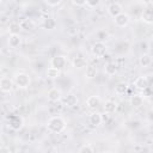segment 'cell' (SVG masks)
Instances as JSON below:
<instances>
[{
	"instance_id": "cell-32",
	"label": "cell",
	"mask_w": 153,
	"mask_h": 153,
	"mask_svg": "<svg viewBox=\"0 0 153 153\" xmlns=\"http://www.w3.org/2000/svg\"><path fill=\"white\" fill-rule=\"evenodd\" d=\"M147 116H148V120H149L151 122H153V110H151V111L148 112V115H147Z\"/></svg>"
},
{
	"instance_id": "cell-14",
	"label": "cell",
	"mask_w": 153,
	"mask_h": 153,
	"mask_svg": "<svg viewBox=\"0 0 153 153\" xmlns=\"http://www.w3.org/2000/svg\"><path fill=\"white\" fill-rule=\"evenodd\" d=\"M23 127V118L14 115L10 118V128L13 130H19Z\"/></svg>"
},
{
	"instance_id": "cell-20",
	"label": "cell",
	"mask_w": 153,
	"mask_h": 153,
	"mask_svg": "<svg viewBox=\"0 0 153 153\" xmlns=\"http://www.w3.org/2000/svg\"><path fill=\"white\" fill-rule=\"evenodd\" d=\"M7 42L11 48H18L22 44V37H20V35H10Z\"/></svg>"
},
{
	"instance_id": "cell-9",
	"label": "cell",
	"mask_w": 153,
	"mask_h": 153,
	"mask_svg": "<svg viewBox=\"0 0 153 153\" xmlns=\"http://www.w3.org/2000/svg\"><path fill=\"white\" fill-rule=\"evenodd\" d=\"M129 23H130V17L126 12H123V13H121L114 18V24L117 27H126Z\"/></svg>"
},
{
	"instance_id": "cell-21",
	"label": "cell",
	"mask_w": 153,
	"mask_h": 153,
	"mask_svg": "<svg viewBox=\"0 0 153 153\" xmlns=\"http://www.w3.org/2000/svg\"><path fill=\"white\" fill-rule=\"evenodd\" d=\"M98 74V69L94 65H87L86 69H85V76L87 79H94Z\"/></svg>"
},
{
	"instance_id": "cell-25",
	"label": "cell",
	"mask_w": 153,
	"mask_h": 153,
	"mask_svg": "<svg viewBox=\"0 0 153 153\" xmlns=\"http://www.w3.org/2000/svg\"><path fill=\"white\" fill-rule=\"evenodd\" d=\"M127 91H128V84L126 82H118L115 86V93L117 96H123L127 93Z\"/></svg>"
},
{
	"instance_id": "cell-7",
	"label": "cell",
	"mask_w": 153,
	"mask_h": 153,
	"mask_svg": "<svg viewBox=\"0 0 153 153\" xmlns=\"http://www.w3.org/2000/svg\"><path fill=\"white\" fill-rule=\"evenodd\" d=\"M50 65H51V67H55V68L62 71L66 67V65H67L66 56H63V55H55L54 57H51Z\"/></svg>"
},
{
	"instance_id": "cell-4",
	"label": "cell",
	"mask_w": 153,
	"mask_h": 153,
	"mask_svg": "<svg viewBox=\"0 0 153 153\" xmlns=\"http://www.w3.org/2000/svg\"><path fill=\"white\" fill-rule=\"evenodd\" d=\"M14 87V81L8 76H2L0 79V90L4 93H11Z\"/></svg>"
},
{
	"instance_id": "cell-23",
	"label": "cell",
	"mask_w": 153,
	"mask_h": 153,
	"mask_svg": "<svg viewBox=\"0 0 153 153\" xmlns=\"http://www.w3.org/2000/svg\"><path fill=\"white\" fill-rule=\"evenodd\" d=\"M19 24L22 26V30H24V31H31L35 29V23L32 22V19H29V18L20 20Z\"/></svg>"
},
{
	"instance_id": "cell-13",
	"label": "cell",
	"mask_w": 153,
	"mask_h": 153,
	"mask_svg": "<svg viewBox=\"0 0 153 153\" xmlns=\"http://www.w3.org/2000/svg\"><path fill=\"white\" fill-rule=\"evenodd\" d=\"M86 105L88 109L91 110H96L99 105H100V98L98 96H90L86 99Z\"/></svg>"
},
{
	"instance_id": "cell-15",
	"label": "cell",
	"mask_w": 153,
	"mask_h": 153,
	"mask_svg": "<svg viewBox=\"0 0 153 153\" xmlns=\"http://www.w3.org/2000/svg\"><path fill=\"white\" fill-rule=\"evenodd\" d=\"M129 103L134 109H139L143 105V97L141 94H133L129 99Z\"/></svg>"
},
{
	"instance_id": "cell-8",
	"label": "cell",
	"mask_w": 153,
	"mask_h": 153,
	"mask_svg": "<svg viewBox=\"0 0 153 153\" xmlns=\"http://www.w3.org/2000/svg\"><path fill=\"white\" fill-rule=\"evenodd\" d=\"M47 99L50 102V103H57L62 99V92L60 88L57 87H53L48 91L47 93Z\"/></svg>"
},
{
	"instance_id": "cell-10",
	"label": "cell",
	"mask_w": 153,
	"mask_h": 153,
	"mask_svg": "<svg viewBox=\"0 0 153 153\" xmlns=\"http://www.w3.org/2000/svg\"><path fill=\"white\" fill-rule=\"evenodd\" d=\"M148 85H149V81H148V78L147 76H137L135 79V81H134V86L139 91L146 90L148 87Z\"/></svg>"
},
{
	"instance_id": "cell-3",
	"label": "cell",
	"mask_w": 153,
	"mask_h": 153,
	"mask_svg": "<svg viewBox=\"0 0 153 153\" xmlns=\"http://www.w3.org/2000/svg\"><path fill=\"white\" fill-rule=\"evenodd\" d=\"M106 50H108V48H106L105 43H104V42H99V41L94 42V43L92 44V48H91L92 55H93V56H96V57H98V59H100V57L105 56Z\"/></svg>"
},
{
	"instance_id": "cell-1",
	"label": "cell",
	"mask_w": 153,
	"mask_h": 153,
	"mask_svg": "<svg viewBox=\"0 0 153 153\" xmlns=\"http://www.w3.org/2000/svg\"><path fill=\"white\" fill-rule=\"evenodd\" d=\"M66 121L61 116H51L47 121V129L53 134H60L66 129Z\"/></svg>"
},
{
	"instance_id": "cell-6",
	"label": "cell",
	"mask_w": 153,
	"mask_h": 153,
	"mask_svg": "<svg viewBox=\"0 0 153 153\" xmlns=\"http://www.w3.org/2000/svg\"><path fill=\"white\" fill-rule=\"evenodd\" d=\"M106 12H108L109 16H111L112 18H115V17H117L118 14L123 13V7H122V5H121L120 2H111V4L108 5Z\"/></svg>"
},
{
	"instance_id": "cell-22",
	"label": "cell",
	"mask_w": 153,
	"mask_h": 153,
	"mask_svg": "<svg viewBox=\"0 0 153 153\" xmlns=\"http://www.w3.org/2000/svg\"><path fill=\"white\" fill-rule=\"evenodd\" d=\"M45 75H47L48 79L55 80V79H57V78L61 75V71L57 69V68H55V67H51V66H50V67L45 71Z\"/></svg>"
},
{
	"instance_id": "cell-30",
	"label": "cell",
	"mask_w": 153,
	"mask_h": 153,
	"mask_svg": "<svg viewBox=\"0 0 153 153\" xmlns=\"http://www.w3.org/2000/svg\"><path fill=\"white\" fill-rule=\"evenodd\" d=\"M99 4H100V2H99L98 0H96V1H92V0H87V4H86V6H88V7H97Z\"/></svg>"
},
{
	"instance_id": "cell-5",
	"label": "cell",
	"mask_w": 153,
	"mask_h": 153,
	"mask_svg": "<svg viewBox=\"0 0 153 153\" xmlns=\"http://www.w3.org/2000/svg\"><path fill=\"white\" fill-rule=\"evenodd\" d=\"M140 19L145 24L152 25L153 24V7H149V6L143 7L141 11V14H140Z\"/></svg>"
},
{
	"instance_id": "cell-29",
	"label": "cell",
	"mask_w": 153,
	"mask_h": 153,
	"mask_svg": "<svg viewBox=\"0 0 153 153\" xmlns=\"http://www.w3.org/2000/svg\"><path fill=\"white\" fill-rule=\"evenodd\" d=\"M71 4L73 6H76V7H82V6H86L87 0H84V1H75V0H73V1H71Z\"/></svg>"
},
{
	"instance_id": "cell-17",
	"label": "cell",
	"mask_w": 153,
	"mask_h": 153,
	"mask_svg": "<svg viewBox=\"0 0 153 153\" xmlns=\"http://www.w3.org/2000/svg\"><path fill=\"white\" fill-rule=\"evenodd\" d=\"M152 62H153V59H152V56H151L149 54H147V53H143V54L139 57V63H140V66L143 67V68L149 67V66L152 65Z\"/></svg>"
},
{
	"instance_id": "cell-27",
	"label": "cell",
	"mask_w": 153,
	"mask_h": 153,
	"mask_svg": "<svg viewBox=\"0 0 153 153\" xmlns=\"http://www.w3.org/2000/svg\"><path fill=\"white\" fill-rule=\"evenodd\" d=\"M79 153H94V151H93V148H92V146L91 145H82L81 147H80V149H79Z\"/></svg>"
},
{
	"instance_id": "cell-12",
	"label": "cell",
	"mask_w": 153,
	"mask_h": 153,
	"mask_svg": "<svg viewBox=\"0 0 153 153\" xmlns=\"http://www.w3.org/2000/svg\"><path fill=\"white\" fill-rule=\"evenodd\" d=\"M78 103H79V99L74 93H68L65 97V105L67 108H75L78 105Z\"/></svg>"
},
{
	"instance_id": "cell-24",
	"label": "cell",
	"mask_w": 153,
	"mask_h": 153,
	"mask_svg": "<svg viewBox=\"0 0 153 153\" xmlns=\"http://www.w3.org/2000/svg\"><path fill=\"white\" fill-rule=\"evenodd\" d=\"M7 31L10 35H19V32L22 31V26L19 23L17 22H12L8 24V27H7Z\"/></svg>"
},
{
	"instance_id": "cell-2",
	"label": "cell",
	"mask_w": 153,
	"mask_h": 153,
	"mask_svg": "<svg viewBox=\"0 0 153 153\" xmlns=\"http://www.w3.org/2000/svg\"><path fill=\"white\" fill-rule=\"evenodd\" d=\"M16 86L18 88H22V90H25L30 86L31 84V78L29 76L27 73H24V72H19V73H16L14 75V79H13Z\"/></svg>"
},
{
	"instance_id": "cell-26",
	"label": "cell",
	"mask_w": 153,
	"mask_h": 153,
	"mask_svg": "<svg viewBox=\"0 0 153 153\" xmlns=\"http://www.w3.org/2000/svg\"><path fill=\"white\" fill-rule=\"evenodd\" d=\"M43 27L45 30H54L56 27V20L51 17H48L43 20Z\"/></svg>"
},
{
	"instance_id": "cell-18",
	"label": "cell",
	"mask_w": 153,
	"mask_h": 153,
	"mask_svg": "<svg viewBox=\"0 0 153 153\" xmlns=\"http://www.w3.org/2000/svg\"><path fill=\"white\" fill-rule=\"evenodd\" d=\"M116 109H117V103L114 102V100H106V102L104 103V105H103V110H104V112L108 114V115L114 114V112L116 111Z\"/></svg>"
},
{
	"instance_id": "cell-16",
	"label": "cell",
	"mask_w": 153,
	"mask_h": 153,
	"mask_svg": "<svg viewBox=\"0 0 153 153\" xmlns=\"http://www.w3.org/2000/svg\"><path fill=\"white\" fill-rule=\"evenodd\" d=\"M72 65L76 69H82V68H86L87 67V61L82 56H76V57H74L72 60Z\"/></svg>"
},
{
	"instance_id": "cell-11",
	"label": "cell",
	"mask_w": 153,
	"mask_h": 153,
	"mask_svg": "<svg viewBox=\"0 0 153 153\" xmlns=\"http://www.w3.org/2000/svg\"><path fill=\"white\" fill-rule=\"evenodd\" d=\"M103 120H104V118H103L102 114H99V112H97V111L91 112V115L88 116V122H90V124L93 126V127L100 126V124L103 123Z\"/></svg>"
},
{
	"instance_id": "cell-31",
	"label": "cell",
	"mask_w": 153,
	"mask_h": 153,
	"mask_svg": "<svg viewBox=\"0 0 153 153\" xmlns=\"http://www.w3.org/2000/svg\"><path fill=\"white\" fill-rule=\"evenodd\" d=\"M0 153H12V151H11V148L10 147H7V146H1V148H0Z\"/></svg>"
},
{
	"instance_id": "cell-28",
	"label": "cell",
	"mask_w": 153,
	"mask_h": 153,
	"mask_svg": "<svg viewBox=\"0 0 153 153\" xmlns=\"http://www.w3.org/2000/svg\"><path fill=\"white\" fill-rule=\"evenodd\" d=\"M44 4H45L48 7H59V6H61L63 2H62L61 0H55V1H49V0H45V1H44Z\"/></svg>"
},
{
	"instance_id": "cell-33",
	"label": "cell",
	"mask_w": 153,
	"mask_h": 153,
	"mask_svg": "<svg viewBox=\"0 0 153 153\" xmlns=\"http://www.w3.org/2000/svg\"><path fill=\"white\" fill-rule=\"evenodd\" d=\"M97 153H109L108 151H99V152H97Z\"/></svg>"
},
{
	"instance_id": "cell-19",
	"label": "cell",
	"mask_w": 153,
	"mask_h": 153,
	"mask_svg": "<svg viewBox=\"0 0 153 153\" xmlns=\"http://www.w3.org/2000/svg\"><path fill=\"white\" fill-rule=\"evenodd\" d=\"M117 69H118V67H117V65H116L115 62H108V63L105 65V67H104L105 74H106L108 76H114V75L117 73Z\"/></svg>"
}]
</instances>
